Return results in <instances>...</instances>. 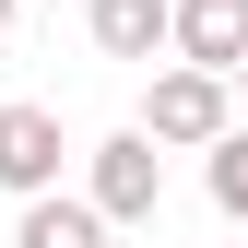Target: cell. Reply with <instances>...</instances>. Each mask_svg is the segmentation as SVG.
<instances>
[{"label":"cell","instance_id":"obj_1","mask_svg":"<svg viewBox=\"0 0 248 248\" xmlns=\"http://www.w3.org/2000/svg\"><path fill=\"white\" fill-rule=\"evenodd\" d=\"M130 130L154 142V154H213V142H225L236 130V83L225 71H189V59H177V71H154V95H142V118H130Z\"/></svg>","mask_w":248,"mask_h":248},{"label":"cell","instance_id":"obj_2","mask_svg":"<svg viewBox=\"0 0 248 248\" xmlns=\"http://www.w3.org/2000/svg\"><path fill=\"white\" fill-rule=\"evenodd\" d=\"M107 213V225H154V201H166V154H154L142 130H118V142H95V189H83Z\"/></svg>","mask_w":248,"mask_h":248},{"label":"cell","instance_id":"obj_3","mask_svg":"<svg viewBox=\"0 0 248 248\" xmlns=\"http://www.w3.org/2000/svg\"><path fill=\"white\" fill-rule=\"evenodd\" d=\"M166 47L189 71H236L248 59V0H166Z\"/></svg>","mask_w":248,"mask_h":248},{"label":"cell","instance_id":"obj_4","mask_svg":"<svg viewBox=\"0 0 248 248\" xmlns=\"http://www.w3.org/2000/svg\"><path fill=\"white\" fill-rule=\"evenodd\" d=\"M59 154H71V142H59L47 107H0V189H12V201L59 189Z\"/></svg>","mask_w":248,"mask_h":248},{"label":"cell","instance_id":"obj_5","mask_svg":"<svg viewBox=\"0 0 248 248\" xmlns=\"http://www.w3.org/2000/svg\"><path fill=\"white\" fill-rule=\"evenodd\" d=\"M12 248H107V213H95V201L36 189V201H24V225H12Z\"/></svg>","mask_w":248,"mask_h":248},{"label":"cell","instance_id":"obj_6","mask_svg":"<svg viewBox=\"0 0 248 248\" xmlns=\"http://www.w3.org/2000/svg\"><path fill=\"white\" fill-rule=\"evenodd\" d=\"M83 24H95L107 59H154V47H166V0H95Z\"/></svg>","mask_w":248,"mask_h":248},{"label":"cell","instance_id":"obj_7","mask_svg":"<svg viewBox=\"0 0 248 248\" xmlns=\"http://www.w3.org/2000/svg\"><path fill=\"white\" fill-rule=\"evenodd\" d=\"M213 213H225V225H248V130H225V142H213Z\"/></svg>","mask_w":248,"mask_h":248},{"label":"cell","instance_id":"obj_8","mask_svg":"<svg viewBox=\"0 0 248 248\" xmlns=\"http://www.w3.org/2000/svg\"><path fill=\"white\" fill-rule=\"evenodd\" d=\"M225 83H236V95H248V59H236V71H225Z\"/></svg>","mask_w":248,"mask_h":248},{"label":"cell","instance_id":"obj_9","mask_svg":"<svg viewBox=\"0 0 248 248\" xmlns=\"http://www.w3.org/2000/svg\"><path fill=\"white\" fill-rule=\"evenodd\" d=\"M0 36H12V0H0Z\"/></svg>","mask_w":248,"mask_h":248}]
</instances>
